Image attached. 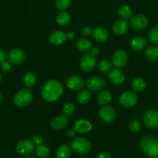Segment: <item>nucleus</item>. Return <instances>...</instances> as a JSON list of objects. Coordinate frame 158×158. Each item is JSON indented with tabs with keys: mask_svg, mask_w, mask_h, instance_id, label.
Instances as JSON below:
<instances>
[{
	"mask_svg": "<svg viewBox=\"0 0 158 158\" xmlns=\"http://www.w3.org/2000/svg\"><path fill=\"white\" fill-rule=\"evenodd\" d=\"M41 94L46 102L57 101L63 94V86L57 80H50L42 88Z\"/></svg>",
	"mask_w": 158,
	"mask_h": 158,
	"instance_id": "nucleus-1",
	"label": "nucleus"
},
{
	"mask_svg": "<svg viewBox=\"0 0 158 158\" xmlns=\"http://www.w3.org/2000/svg\"><path fill=\"white\" fill-rule=\"evenodd\" d=\"M140 148L143 154L150 158L158 157V138L153 135H147L141 139Z\"/></svg>",
	"mask_w": 158,
	"mask_h": 158,
	"instance_id": "nucleus-2",
	"label": "nucleus"
},
{
	"mask_svg": "<svg viewBox=\"0 0 158 158\" xmlns=\"http://www.w3.org/2000/svg\"><path fill=\"white\" fill-rule=\"evenodd\" d=\"M33 101V94L26 89H20L14 96V104L20 107H24L30 104Z\"/></svg>",
	"mask_w": 158,
	"mask_h": 158,
	"instance_id": "nucleus-3",
	"label": "nucleus"
},
{
	"mask_svg": "<svg viewBox=\"0 0 158 158\" xmlns=\"http://www.w3.org/2000/svg\"><path fill=\"white\" fill-rule=\"evenodd\" d=\"M71 148L73 151L80 154H87L91 151V143L84 137H77L71 142Z\"/></svg>",
	"mask_w": 158,
	"mask_h": 158,
	"instance_id": "nucleus-4",
	"label": "nucleus"
},
{
	"mask_svg": "<svg viewBox=\"0 0 158 158\" xmlns=\"http://www.w3.org/2000/svg\"><path fill=\"white\" fill-rule=\"evenodd\" d=\"M143 120L147 127L152 130L158 129V111L149 110L146 111L143 117Z\"/></svg>",
	"mask_w": 158,
	"mask_h": 158,
	"instance_id": "nucleus-5",
	"label": "nucleus"
},
{
	"mask_svg": "<svg viewBox=\"0 0 158 158\" xmlns=\"http://www.w3.org/2000/svg\"><path fill=\"white\" fill-rule=\"evenodd\" d=\"M138 101V97L134 91H125L119 97V103L124 107H132Z\"/></svg>",
	"mask_w": 158,
	"mask_h": 158,
	"instance_id": "nucleus-6",
	"label": "nucleus"
},
{
	"mask_svg": "<svg viewBox=\"0 0 158 158\" xmlns=\"http://www.w3.org/2000/svg\"><path fill=\"white\" fill-rule=\"evenodd\" d=\"M128 59V54L124 49H118L113 54L112 63L116 68H122L126 65Z\"/></svg>",
	"mask_w": 158,
	"mask_h": 158,
	"instance_id": "nucleus-7",
	"label": "nucleus"
},
{
	"mask_svg": "<svg viewBox=\"0 0 158 158\" xmlns=\"http://www.w3.org/2000/svg\"><path fill=\"white\" fill-rule=\"evenodd\" d=\"M129 24L133 29L137 31L143 30L148 25V19L142 14H137L130 18Z\"/></svg>",
	"mask_w": 158,
	"mask_h": 158,
	"instance_id": "nucleus-8",
	"label": "nucleus"
},
{
	"mask_svg": "<svg viewBox=\"0 0 158 158\" xmlns=\"http://www.w3.org/2000/svg\"><path fill=\"white\" fill-rule=\"evenodd\" d=\"M16 151L21 155H29L35 151L34 143L29 140H21L16 143Z\"/></svg>",
	"mask_w": 158,
	"mask_h": 158,
	"instance_id": "nucleus-9",
	"label": "nucleus"
},
{
	"mask_svg": "<svg viewBox=\"0 0 158 158\" xmlns=\"http://www.w3.org/2000/svg\"><path fill=\"white\" fill-rule=\"evenodd\" d=\"M99 114L101 120L104 123H110L113 122L116 117V111L110 106H104L102 108H100Z\"/></svg>",
	"mask_w": 158,
	"mask_h": 158,
	"instance_id": "nucleus-10",
	"label": "nucleus"
},
{
	"mask_svg": "<svg viewBox=\"0 0 158 158\" xmlns=\"http://www.w3.org/2000/svg\"><path fill=\"white\" fill-rule=\"evenodd\" d=\"M25 60H26L25 52L20 49L15 48L11 49L8 53V60L12 64H21L25 61Z\"/></svg>",
	"mask_w": 158,
	"mask_h": 158,
	"instance_id": "nucleus-11",
	"label": "nucleus"
},
{
	"mask_svg": "<svg viewBox=\"0 0 158 158\" xmlns=\"http://www.w3.org/2000/svg\"><path fill=\"white\" fill-rule=\"evenodd\" d=\"M80 68L84 72H90L94 68L96 65L95 56L90 54H86L80 60Z\"/></svg>",
	"mask_w": 158,
	"mask_h": 158,
	"instance_id": "nucleus-12",
	"label": "nucleus"
},
{
	"mask_svg": "<svg viewBox=\"0 0 158 158\" xmlns=\"http://www.w3.org/2000/svg\"><path fill=\"white\" fill-rule=\"evenodd\" d=\"M86 86L91 91L102 90L105 86V81L101 77H90L86 82Z\"/></svg>",
	"mask_w": 158,
	"mask_h": 158,
	"instance_id": "nucleus-13",
	"label": "nucleus"
},
{
	"mask_svg": "<svg viewBox=\"0 0 158 158\" xmlns=\"http://www.w3.org/2000/svg\"><path fill=\"white\" fill-rule=\"evenodd\" d=\"M66 84L70 89L79 91L81 90L85 86V81L81 77L78 76H71L67 79Z\"/></svg>",
	"mask_w": 158,
	"mask_h": 158,
	"instance_id": "nucleus-14",
	"label": "nucleus"
},
{
	"mask_svg": "<svg viewBox=\"0 0 158 158\" xmlns=\"http://www.w3.org/2000/svg\"><path fill=\"white\" fill-rule=\"evenodd\" d=\"M68 119L67 116L64 114L63 115H58L57 117H54L50 122L51 127L56 131H60L63 130L68 126Z\"/></svg>",
	"mask_w": 158,
	"mask_h": 158,
	"instance_id": "nucleus-15",
	"label": "nucleus"
},
{
	"mask_svg": "<svg viewBox=\"0 0 158 158\" xmlns=\"http://www.w3.org/2000/svg\"><path fill=\"white\" fill-rule=\"evenodd\" d=\"M92 128V125L87 120H79L75 122L74 125V130L75 132L80 134H86L88 133Z\"/></svg>",
	"mask_w": 158,
	"mask_h": 158,
	"instance_id": "nucleus-16",
	"label": "nucleus"
},
{
	"mask_svg": "<svg viewBox=\"0 0 158 158\" xmlns=\"http://www.w3.org/2000/svg\"><path fill=\"white\" fill-rule=\"evenodd\" d=\"M67 40V34L61 31H54L50 35L49 40L51 44L59 46L65 43Z\"/></svg>",
	"mask_w": 158,
	"mask_h": 158,
	"instance_id": "nucleus-17",
	"label": "nucleus"
},
{
	"mask_svg": "<svg viewBox=\"0 0 158 158\" xmlns=\"http://www.w3.org/2000/svg\"><path fill=\"white\" fill-rule=\"evenodd\" d=\"M129 25L125 20L120 19L115 22L112 26V31L116 35H124L128 31Z\"/></svg>",
	"mask_w": 158,
	"mask_h": 158,
	"instance_id": "nucleus-18",
	"label": "nucleus"
},
{
	"mask_svg": "<svg viewBox=\"0 0 158 158\" xmlns=\"http://www.w3.org/2000/svg\"><path fill=\"white\" fill-rule=\"evenodd\" d=\"M92 35L94 40L99 43H105L108 40V32L106 29L103 27H97L93 30Z\"/></svg>",
	"mask_w": 158,
	"mask_h": 158,
	"instance_id": "nucleus-19",
	"label": "nucleus"
},
{
	"mask_svg": "<svg viewBox=\"0 0 158 158\" xmlns=\"http://www.w3.org/2000/svg\"><path fill=\"white\" fill-rule=\"evenodd\" d=\"M108 78L112 83L116 85H119L122 83L125 80V74L119 69H115L110 71L108 73Z\"/></svg>",
	"mask_w": 158,
	"mask_h": 158,
	"instance_id": "nucleus-20",
	"label": "nucleus"
},
{
	"mask_svg": "<svg viewBox=\"0 0 158 158\" xmlns=\"http://www.w3.org/2000/svg\"><path fill=\"white\" fill-rule=\"evenodd\" d=\"M147 41L144 37L136 36L130 42V47L134 51H141L147 46Z\"/></svg>",
	"mask_w": 158,
	"mask_h": 158,
	"instance_id": "nucleus-21",
	"label": "nucleus"
},
{
	"mask_svg": "<svg viewBox=\"0 0 158 158\" xmlns=\"http://www.w3.org/2000/svg\"><path fill=\"white\" fill-rule=\"evenodd\" d=\"M76 46L81 52H88L92 48V44L88 39L81 38L76 43Z\"/></svg>",
	"mask_w": 158,
	"mask_h": 158,
	"instance_id": "nucleus-22",
	"label": "nucleus"
},
{
	"mask_svg": "<svg viewBox=\"0 0 158 158\" xmlns=\"http://www.w3.org/2000/svg\"><path fill=\"white\" fill-rule=\"evenodd\" d=\"M71 154V148L67 144H62L56 151V158H70Z\"/></svg>",
	"mask_w": 158,
	"mask_h": 158,
	"instance_id": "nucleus-23",
	"label": "nucleus"
},
{
	"mask_svg": "<svg viewBox=\"0 0 158 158\" xmlns=\"http://www.w3.org/2000/svg\"><path fill=\"white\" fill-rule=\"evenodd\" d=\"M112 100V94L109 91H101L97 97V102L100 105H106Z\"/></svg>",
	"mask_w": 158,
	"mask_h": 158,
	"instance_id": "nucleus-24",
	"label": "nucleus"
},
{
	"mask_svg": "<svg viewBox=\"0 0 158 158\" xmlns=\"http://www.w3.org/2000/svg\"><path fill=\"white\" fill-rule=\"evenodd\" d=\"M146 86V81L142 77H137V78L134 79L132 83V88H133V91L136 93H140L145 89Z\"/></svg>",
	"mask_w": 158,
	"mask_h": 158,
	"instance_id": "nucleus-25",
	"label": "nucleus"
},
{
	"mask_svg": "<svg viewBox=\"0 0 158 158\" xmlns=\"http://www.w3.org/2000/svg\"><path fill=\"white\" fill-rule=\"evenodd\" d=\"M118 15L120 17L121 19L127 20L130 19L133 15V11H132L131 8L128 6H122L119 7V10H118Z\"/></svg>",
	"mask_w": 158,
	"mask_h": 158,
	"instance_id": "nucleus-26",
	"label": "nucleus"
},
{
	"mask_svg": "<svg viewBox=\"0 0 158 158\" xmlns=\"http://www.w3.org/2000/svg\"><path fill=\"white\" fill-rule=\"evenodd\" d=\"M23 83L26 87L31 88L35 85L36 82H37V77L33 72H27L23 76Z\"/></svg>",
	"mask_w": 158,
	"mask_h": 158,
	"instance_id": "nucleus-27",
	"label": "nucleus"
},
{
	"mask_svg": "<svg viewBox=\"0 0 158 158\" xmlns=\"http://www.w3.org/2000/svg\"><path fill=\"white\" fill-rule=\"evenodd\" d=\"M146 56L151 62L158 61V47L155 46H150L146 50Z\"/></svg>",
	"mask_w": 158,
	"mask_h": 158,
	"instance_id": "nucleus-28",
	"label": "nucleus"
},
{
	"mask_svg": "<svg viewBox=\"0 0 158 158\" xmlns=\"http://www.w3.org/2000/svg\"><path fill=\"white\" fill-rule=\"evenodd\" d=\"M56 21L60 26H67L71 21V16L67 12H60L57 14Z\"/></svg>",
	"mask_w": 158,
	"mask_h": 158,
	"instance_id": "nucleus-29",
	"label": "nucleus"
},
{
	"mask_svg": "<svg viewBox=\"0 0 158 158\" xmlns=\"http://www.w3.org/2000/svg\"><path fill=\"white\" fill-rule=\"evenodd\" d=\"M91 93L88 90H81L77 94V100L81 103V104H85L88 103L91 100Z\"/></svg>",
	"mask_w": 158,
	"mask_h": 158,
	"instance_id": "nucleus-30",
	"label": "nucleus"
},
{
	"mask_svg": "<svg viewBox=\"0 0 158 158\" xmlns=\"http://www.w3.org/2000/svg\"><path fill=\"white\" fill-rule=\"evenodd\" d=\"M112 63L107 59L102 60L99 63V69L103 73H108L112 67Z\"/></svg>",
	"mask_w": 158,
	"mask_h": 158,
	"instance_id": "nucleus-31",
	"label": "nucleus"
},
{
	"mask_svg": "<svg viewBox=\"0 0 158 158\" xmlns=\"http://www.w3.org/2000/svg\"><path fill=\"white\" fill-rule=\"evenodd\" d=\"M36 154L40 158H46L50 155V150L46 146L43 144L37 145L35 149Z\"/></svg>",
	"mask_w": 158,
	"mask_h": 158,
	"instance_id": "nucleus-32",
	"label": "nucleus"
},
{
	"mask_svg": "<svg viewBox=\"0 0 158 158\" xmlns=\"http://www.w3.org/2000/svg\"><path fill=\"white\" fill-rule=\"evenodd\" d=\"M148 38L152 43L158 45V25L150 29L148 33Z\"/></svg>",
	"mask_w": 158,
	"mask_h": 158,
	"instance_id": "nucleus-33",
	"label": "nucleus"
},
{
	"mask_svg": "<svg viewBox=\"0 0 158 158\" xmlns=\"http://www.w3.org/2000/svg\"><path fill=\"white\" fill-rule=\"evenodd\" d=\"M71 4V0H56L55 6L57 9L60 11H64L70 7Z\"/></svg>",
	"mask_w": 158,
	"mask_h": 158,
	"instance_id": "nucleus-34",
	"label": "nucleus"
},
{
	"mask_svg": "<svg viewBox=\"0 0 158 158\" xmlns=\"http://www.w3.org/2000/svg\"><path fill=\"white\" fill-rule=\"evenodd\" d=\"M74 111H75V106L71 102H68V103H65L64 106H63V113L67 117L72 115Z\"/></svg>",
	"mask_w": 158,
	"mask_h": 158,
	"instance_id": "nucleus-35",
	"label": "nucleus"
},
{
	"mask_svg": "<svg viewBox=\"0 0 158 158\" xmlns=\"http://www.w3.org/2000/svg\"><path fill=\"white\" fill-rule=\"evenodd\" d=\"M129 128L130 131L133 133H137L140 131L141 129V124L138 120H132L131 122L129 124Z\"/></svg>",
	"mask_w": 158,
	"mask_h": 158,
	"instance_id": "nucleus-36",
	"label": "nucleus"
},
{
	"mask_svg": "<svg viewBox=\"0 0 158 158\" xmlns=\"http://www.w3.org/2000/svg\"><path fill=\"white\" fill-rule=\"evenodd\" d=\"M1 69H2V71L7 73L9 72L11 70V65L10 63H8V62L4 61L2 63H1Z\"/></svg>",
	"mask_w": 158,
	"mask_h": 158,
	"instance_id": "nucleus-37",
	"label": "nucleus"
},
{
	"mask_svg": "<svg viewBox=\"0 0 158 158\" xmlns=\"http://www.w3.org/2000/svg\"><path fill=\"white\" fill-rule=\"evenodd\" d=\"M33 143H34V145H40L43 143V138H42L40 136L36 135L34 136L33 138Z\"/></svg>",
	"mask_w": 158,
	"mask_h": 158,
	"instance_id": "nucleus-38",
	"label": "nucleus"
},
{
	"mask_svg": "<svg viewBox=\"0 0 158 158\" xmlns=\"http://www.w3.org/2000/svg\"><path fill=\"white\" fill-rule=\"evenodd\" d=\"M92 29H91V27H90V26H85V27H84L83 29H82V32H83V34L85 35H90L92 33Z\"/></svg>",
	"mask_w": 158,
	"mask_h": 158,
	"instance_id": "nucleus-39",
	"label": "nucleus"
},
{
	"mask_svg": "<svg viewBox=\"0 0 158 158\" xmlns=\"http://www.w3.org/2000/svg\"><path fill=\"white\" fill-rule=\"evenodd\" d=\"M90 51H91V55L94 56H96L97 55H99V52H100V51H99V49L98 47H92Z\"/></svg>",
	"mask_w": 158,
	"mask_h": 158,
	"instance_id": "nucleus-40",
	"label": "nucleus"
},
{
	"mask_svg": "<svg viewBox=\"0 0 158 158\" xmlns=\"http://www.w3.org/2000/svg\"><path fill=\"white\" fill-rule=\"evenodd\" d=\"M97 158H112L111 155L107 152H102L98 155Z\"/></svg>",
	"mask_w": 158,
	"mask_h": 158,
	"instance_id": "nucleus-41",
	"label": "nucleus"
},
{
	"mask_svg": "<svg viewBox=\"0 0 158 158\" xmlns=\"http://www.w3.org/2000/svg\"><path fill=\"white\" fill-rule=\"evenodd\" d=\"M6 60V53L2 49H0V63H2Z\"/></svg>",
	"mask_w": 158,
	"mask_h": 158,
	"instance_id": "nucleus-42",
	"label": "nucleus"
},
{
	"mask_svg": "<svg viewBox=\"0 0 158 158\" xmlns=\"http://www.w3.org/2000/svg\"><path fill=\"white\" fill-rule=\"evenodd\" d=\"M75 135V131L74 130H70L68 132V136L69 137H72Z\"/></svg>",
	"mask_w": 158,
	"mask_h": 158,
	"instance_id": "nucleus-43",
	"label": "nucleus"
},
{
	"mask_svg": "<svg viewBox=\"0 0 158 158\" xmlns=\"http://www.w3.org/2000/svg\"><path fill=\"white\" fill-rule=\"evenodd\" d=\"M74 38V33L73 32H69V33L67 34V39L68 40H73Z\"/></svg>",
	"mask_w": 158,
	"mask_h": 158,
	"instance_id": "nucleus-44",
	"label": "nucleus"
},
{
	"mask_svg": "<svg viewBox=\"0 0 158 158\" xmlns=\"http://www.w3.org/2000/svg\"><path fill=\"white\" fill-rule=\"evenodd\" d=\"M1 101H2V94L1 93H0V103H1Z\"/></svg>",
	"mask_w": 158,
	"mask_h": 158,
	"instance_id": "nucleus-45",
	"label": "nucleus"
},
{
	"mask_svg": "<svg viewBox=\"0 0 158 158\" xmlns=\"http://www.w3.org/2000/svg\"><path fill=\"white\" fill-rule=\"evenodd\" d=\"M2 77L1 73H0V82H1V81H2Z\"/></svg>",
	"mask_w": 158,
	"mask_h": 158,
	"instance_id": "nucleus-46",
	"label": "nucleus"
},
{
	"mask_svg": "<svg viewBox=\"0 0 158 158\" xmlns=\"http://www.w3.org/2000/svg\"><path fill=\"white\" fill-rule=\"evenodd\" d=\"M26 158H36V157H26Z\"/></svg>",
	"mask_w": 158,
	"mask_h": 158,
	"instance_id": "nucleus-47",
	"label": "nucleus"
}]
</instances>
